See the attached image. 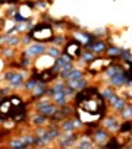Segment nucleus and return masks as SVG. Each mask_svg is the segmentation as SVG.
Segmentation results:
<instances>
[{"label": "nucleus", "mask_w": 132, "mask_h": 149, "mask_svg": "<svg viewBox=\"0 0 132 149\" xmlns=\"http://www.w3.org/2000/svg\"><path fill=\"white\" fill-rule=\"evenodd\" d=\"M62 51L66 53V54H69L74 60H76L79 57V54L82 53V41H79V39H76V37L71 35L68 39L65 41Z\"/></svg>", "instance_id": "f257e3e1"}, {"label": "nucleus", "mask_w": 132, "mask_h": 149, "mask_svg": "<svg viewBox=\"0 0 132 149\" xmlns=\"http://www.w3.org/2000/svg\"><path fill=\"white\" fill-rule=\"evenodd\" d=\"M46 50H47V44L32 41L31 44H28L24 50L21 51V56H27V57H30V59L34 60V59H37V57H40L41 54L46 53Z\"/></svg>", "instance_id": "f03ea898"}, {"label": "nucleus", "mask_w": 132, "mask_h": 149, "mask_svg": "<svg viewBox=\"0 0 132 149\" xmlns=\"http://www.w3.org/2000/svg\"><path fill=\"white\" fill-rule=\"evenodd\" d=\"M79 139V133L75 132H62L60 136L57 137V145L60 149H66V148H74V145L76 143V140Z\"/></svg>", "instance_id": "7ed1b4c3"}, {"label": "nucleus", "mask_w": 132, "mask_h": 149, "mask_svg": "<svg viewBox=\"0 0 132 149\" xmlns=\"http://www.w3.org/2000/svg\"><path fill=\"white\" fill-rule=\"evenodd\" d=\"M120 118L113 113V114H106L101 120H100V126L104 127V129L109 133H116L118 132V127H119Z\"/></svg>", "instance_id": "20e7f679"}, {"label": "nucleus", "mask_w": 132, "mask_h": 149, "mask_svg": "<svg viewBox=\"0 0 132 149\" xmlns=\"http://www.w3.org/2000/svg\"><path fill=\"white\" fill-rule=\"evenodd\" d=\"M109 46V42L104 41L103 38H97L94 39L91 44H82V48L84 50H90L91 53H94L96 56H103L106 53V48Z\"/></svg>", "instance_id": "39448f33"}, {"label": "nucleus", "mask_w": 132, "mask_h": 149, "mask_svg": "<svg viewBox=\"0 0 132 149\" xmlns=\"http://www.w3.org/2000/svg\"><path fill=\"white\" fill-rule=\"evenodd\" d=\"M128 102H131V101H128L125 97H122V95H119V94H115L112 98L107 101V105L112 108V111H113L115 114H118L119 111H122V110L125 108V105H126Z\"/></svg>", "instance_id": "423d86ee"}, {"label": "nucleus", "mask_w": 132, "mask_h": 149, "mask_svg": "<svg viewBox=\"0 0 132 149\" xmlns=\"http://www.w3.org/2000/svg\"><path fill=\"white\" fill-rule=\"evenodd\" d=\"M27 72H28V70H25V69L16 70V72H15L13 78L9 80V88H10L12 91H16V89H21V88H22V85H24V80H25L27 76H28Z\"/></svg>", "instance_id": "0eeeda50"}, {"label": "nucleus", "mask_w": 132, "mask_h": 149, "mask_svg": "<svg viewBox=\"0 0 132 149\" xmlns=\"http://www.w3.org/2000/svg\"><path fill=\"white\" fill-rule=\"evenodd\" d=\"M47 86H49V83L38 80V83L35 85V88L31 91V98H30L28 104H31V102H34V101L40 99L41 97H46V91H47Z\"/></svg>", "instance_id": "6e6552de"}, {"label": "nucleus", "mask_w": 132, "mask_h": 149, "mask_svg": "<svg viewBox=\"0 0 132 149\" xmlns=\"http://www.w3.org/2000/svg\"><path fill=\"white\" fill-rule=\"evenodd\" d=\"M109 136H110V133L104 129V127L98 126V127H96V129L93 130L91 140H93V143H94V145H103V143L107 140V137H109Z\"/></svg>", "instance_id": "1a4fd4ad"}, {"label": "nucleus", "mask_w": 132, "mask_h": 149, "mask_svg": "<svg viewBox=\"0 0 132 149\" xmlns=\"http://www.w3.org/2000/svg\"><path fill=\"white\" fill-rule=\"evenodd\" d=\"M97 148L98 149H122L123 148V140H120L116 135H112V136L107 137V140L103 145H98Z\"/></svg>", "instance_id": "9d476101"}, {"label": "nucleus", "mask_w": 132, "mask_h": 149, "mask_svg": "<svg viewBox=\"0 0 132 149\" xmlns=\"http://www.w3.org/2000/svg\"><path fill=\"white\" fill-rule=\"evenodd\" d=\"M66 83H68V86H71L72 89L75 91H81L84 89L88 83H90V79H88L87 76H82L79 79H75V80H66Z\"/></svg>", "instance_id": "9b49d317"}, {"label": "nucleus", "mask_w": 132, "mask_h": 149, "mask_svg": "<svg viewBox=\"0 0 132 149\" xmlns=\"http://www.w3.org/2000/svg\"><path fill=\"white\" fill-rule=\"evenodd\" d=\"M97 56L94 54V53H91L90 50H84L82 48V53L79 54V57L75 60L76 63H79V65H84V66H88V65H90V63L96 59Z\"/></svg>", "instance_id": "f8f14e48"}, {"label": "nucleus", "mask_w": 132, "mask_h": 149, "mask_svg": "<svg viewBox=\"0 0 132 149\" xmlns=\"http://www.w3.org/2000/svg\"><path fill=\"white\" fill-rule=\"evenodd\" d=\"M30 123L34 126V127H37V126H46L47 123H49V117H46V116H43V114H40V113H34L31 117H30Z\"/></svg>", "instance_id": "ddd939ff"}, {"label": "nucleus", "mask_w": 132, "mask_h": 149, "mask_svg": "<svg viewBox=\"0 0 132 149\" xmlns=\"http://www.w3.org/2000/svg\"><path fill=\"white\" fill-rule=\"evenodd\" d=\"M116 133H119V135H122V136H123V135H131V133H132V118L120 121Z\"/></svg>", "instance_id": "4468645a"}, {"label": "nucleus", "mask_w": 132, "mask_h": 149, "mask_svg": "<svg viewBox=\"0 0 132 149\" xmlns=\"http://www.w3.org/2000/svg\"><path fill=\"white\" fill-rule=\"evenodd\" d=\"M75 110H76V107L74 104H66V105H63V107H59V113L62 114V117H63V120L65 118H69V117H72L74 116V113H75Z\"/></svg>", "instance_id": "2eb2a0df"}, {"label": "nucleus", "mask_w": 132, "mask_h": 149, "mask_svg": "<svg viewBox=\"0 0 132 149\" xmlns=\"http://www.w3.org/2000/svg\"><path fill=\"white\" fill-rule=\"evenodd\" d=\"M131 48H123L120 56H119V61L125 67H131V63H132V57H131Z\"/></svg>", "instance_id": "dca6fc26"}, {"label": "nucleus", "mask_w": 132, "mask_h": 149, "mask_svg": "<svg viewBox=\"0 0 132 149\" xmlns=\"http://www.w3.org/2000/svg\"><path fill=\"white\" fill-rule=\"evenodd\" d=\"M115 94H118V89H115L113 86H110V85H107V86H104V88L100 91V95H101V98H103L106 102L112 98Z\"/></svg>", "instance_id": "f3484780"}, {"label": "nucleus", "mask_w": 132, "mask_h": 149, "mask_svg": "<svg viewBox=\"0 0 132 149\" xmlns=\"http://www.w3.org/2000/svg\"><path fill=\"white\" fill-rule=\"evenodd\" d=\"M74 148H76V149H93L94 148V143H93V140L91 139H78L76 140V143L74 145Z\"/></svg>", "instance_id": "a211bd4d"}, {"label": "nucleus", "mask_w": 132, "mask_h": 149, "mask_svg": "<svg viewBox=\"0 0 132 149\" xmlns=\"http://www.w3.org/2000/svg\"><path fill=\"white\" fill-rule=\"evenodd\" d=\"M52 101L57 105V107H63V105H66V104L69 102V98L62 92V94H54V95L52 97Z\"/></svg>", "instance_id": "6ab92c4d"}, {"label": "nucleus", "mask_w": 132, "mask_h": 149, "mask_svg": "<svg viewBox=\"0 0 132 149\" xmlns=\"http://www.w3.org/2000/svg\"><path fill=\"white\" fill-rule=\"evenodd\" d=\"M38 83V80L32 76H28V79L24 80V85H22V89H24L25 92H31L34 88H35V85Z\"/></svg>", "instance_id": "aec40b11"}, {"label": "nucleus", "mask_w": 132, "mask_h": 149, "mask_svg": "<svg viewBox=\"0 0 132 149\" xmlns=\"http://www.w3.org/2000/svg\"><path fill=\"white\" fill-rule=\"evenodd\" d=\"M6 46L8 47H12V48H16L21 46V35L18 34H12L8 37V41H6Z\"/></svg>", "instance_id": "412c9836"}, {"label": "nucleus", "mask_w": 132, "mask_h": 149, "mask_svg": "<svg viewBox=\"0 0 132 149\" xmlns=\"http://www.w3.org/2000/svg\"><path fill=\"white\" fill-rule=\"evenodd\" d=\"M118 116H119L120 120H129V118H132V105H131V102H128L125 105V108L122 111H119Z\"/></svg>", "instance_id": "4be33fe9"}, {"label": "nucleus", "mask_w": 132, "mask_h": 149, "mask_svg": "<svg viewBox=\"0 0 132 149\" xmlns=\"http://www.w3.org/2000/svg\"><path fill=\"white\" fill-rule=\"evenodd\" d=\"M8 148H12V149H28V148H31V146L27 145L25 142H22L21 137H18V139L10 140V142L8 143Z\"/></svg>", "instance_id": "5701e85b"}, {"label": "nucleus", "mask_w": 132, "mask_h": 149, "mask_svg": "<svg viewBox=\"0 0 132 149\" xmlns=\"http://www.w3.org/2000/svg\"><path fill=\"white\" fill-rule=\"evenodd\" d=\"M85 75H87L85 70H82V69H79V67H74V69L69 72L68 79H66V80H75V79H79V78H82V76H85Z\"/></svg>", "instance_id": "b1692460"}, {"label": "nucleus", "mask_w": 132, "mask_h": 149, "mask_svg": "<svg viewBox=\"0 0 132 149\" xmlns=\"http://www.w3.org/2000/svg\"><path fill=\"white\" fill-rule=\"evenodd\" d=\"M66 41V37L63 34H53L52 39H50V44L52 46H56V47H62Z\"/></svg>", "instance_id": "393cba45"}, {"label": "nucleus", "mask_w": 132, "mask_h": 149, "mask_svg": "<svg viewBox=\"0 0 132 149\" xmlns=\"http://www.w3.org/2000/svg\"><path fill=\"white\" fill-rule=\"evenodd\" d=\"M0 50H2V53H0V54H2V57H3V59H8V60H12V59L15 57V54H16V51H15L16 48H12V47H8V46H6V47L3 46Z\"/></svg>", "instance_id": "a878e982"}, {"label": "nucleus", "mask_w": 132, "mask_h": 149, "mask_svg": "<svg viewBox=\"0 0 132 149\" xmlns=\"http://www.w3.org/2000/svg\"><path fill=\"white\" fill-rule=\"evenodd\" d=\"M46 54L47 56H50L52 59H56V57H59L60 54H62V48L60 47H56V46H47V50H46Z\"/></svg>", "instance_id": "bb28decb"}, {"label": "nucleus", "mask_w": 132, "mask_h": 149, "mask_svg": "<svg viewBox=\"0 0 132 149\" xmlns=\"http://www.w3.org/2000/svg\"><path fill=\"white\" fill-rule=\"evenodd\" d=\"M27 19H28V18L22 15V13H21V10H15V13H13V15H12V18H10V20H12L13 24H24Z\"/></svg>", "instance_id": "cd10ccee"}, {"label": "nucleus", "mask_w": 132, "mask_h": 149, "mask_svg": "<svg viewBox=\"0 0 132 149\" xmlns=\"http://www.w3.org/2000/svg\"><path fill=\"white\" fill-rule=\"evenodd\" d=\"M19 63H21V66H22V69H25V70H30L31 67H32V59H30V57H27V56H21V59H19Z\"/></svg>", "instance_id": "c85d7f7f"}, {"label": "nucleus", "mask_w": 132, "mask_h": 149, "mask_svg": "<svg viewBox=\"0 0 132 149\" xmlns=\"http://www.w3.org/2000/svg\"><path fill=\"white\" fill-rule=\"evenodd\" d=\"M34 2H35V10H41V12L47 10L49 5H47L46 0H34Z\"/></svg>", "instance_id": "c756f323"}, {"label": "nucleus", "mask_w": 132, "mask_h": 149, "mask_svg": "<svg viewBox=\"0 0 132 149\" xmlns=\"http://www.w3.org/2000/svg\"><path fill=\"white\" fill-rule=\"evenodd\" d=\"M31 42H32V38H31V35H30L28 32H24V34H21V46L27 47L28 44H31Z\"/></svg>", "instance_id": "7c9ffc66"}, {"label": "nucleus", "mask_w": 132, "mask_h": 149, "mask_svg": "<svg viewBox=\"0 0 132 149\" xmlns=\"http://www.w3.org/2000/svg\"><path fill=\"white\" fill-rule=\"evenodd\" d=\"M93 34H94L97 38H104V37L109 34V29H107V28H97V29L93 31Z\"/></svg>", "instance_id": "2f4dec72"}, {"label": "nucleus", "mask_w": 132, "mask_h": 149, "mask_svg": "<svg viewBox=\"0 0 132 149\" xmlns=\"http://www.w3.org/2000/svg\"><path fill=\"white\" fill-rule=\"evenodd\" d=\"M19 5H21V6L28 7L30 10H35V2H34V0H22V2H21Z\"/></svg>", "instance_id": "473e14b6"}, {"label": "nucleus", "mask_w": 132, "mask_h": 149, "mask_svg": "<svg viewBox=\"0 0 132 149\" xmlns=\"http://www.w3.org/2000/svg\"><path fill=\"white\" fill-rule=\"evenodd\" d=\"M15 72H16V70H13V69H8V70H5V72H3V76H2V78H3V80L9 82V80L13 78Z\"/></svg>", "instance_id": "72a5a7b5"}, {"label": "nucleus", "mask_w": 132, "mask_h": 149, "mask_svg": "<svg viewBox=\"0 0 132 149\" xmlns=\"http://www.w3.org/2000/svg\"><path fill=\"white\" fill-rule=\"evenodd\" d=\"M9 69H13V70H22V66H21L19 60H12L10 65H9Z\"/></svg>", "instance_id": "f704fd0d"}, {"label": "nucleus", "mask_w": 132, "mask_h": 149, "mask_svg": "<svg viewBox=\"0 0 132 149\" xmlns=\"http://www.w3.org/2000/svg\"><path fill=\"white\" fill-rule=\"evenodd\" d=\"M10 88L9 86H3V88H0V97H8L10 94Z\"/></svg>", "instance_id": "c9c22d12"}, {"label": "nucleus", "mask_w": 132, "mask_h": 149, "mask_svg": "<svg viewBox=\"0 0 132 149\" xmlns=\"http://www.w3.org/2000/svg\"><path fill=\"white\" fill-rule=\"evenodd\" d=\"M10 135V130H8V129H0V142H2L6 136H9Z\"/></svg>", "instance_id": "e433bc0d"}, {"label": "nucleus", "mask_w": 132, "mask_h": 149, "mask_svg": "<svg viewBox=\"0 0 132 149\" xmlns=\"http://www.w3.org/2000/svg\"><path fill=\"white\" fill-rule=\"evenodd\" d=\"M21 2H22V0H2L3 5H9V6L10 5H19Z\"/></svg>", "instance_id": "4c0bfd02"}, {"label": "nucleus", "mask_w": 132, "mask_h": 149, "mask_svg": "<svg viewBox=\"0 0 132 149\" xmlns=\"http://www.w3.org/2000/svg\"><path fill=\"white\" fill-rule=\"evenodd\" d=\"M46 2H47V5H49V6H52V5L54 3V0H46Z\"/></svg>", "instance_id": "58836bf2"}]
</instances>
